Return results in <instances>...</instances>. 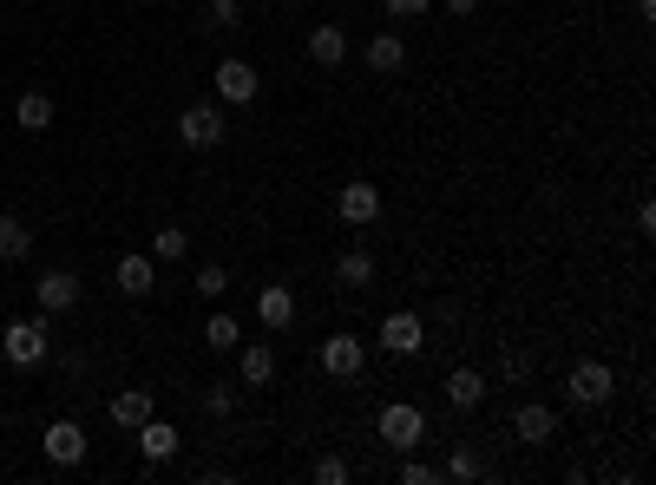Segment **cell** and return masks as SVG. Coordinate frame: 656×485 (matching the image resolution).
Instances as JSON below:
<instances>
[{"instance_id":"obj_12","label":"cell","mask_w":656,"mask_h":485,"mask_svg":"<svg viewBox=\"0 0 656 485\" xmlns=\"http://www.w3.org/2000/svg\"><path fill=\"white\" fill-rule=\"evenodd\" d=\"M440 394H446L453 414H473V407L486 401V374H480V367H453V374L440 381Z\"/></svg>"},{"instance_id":"obj_33","label":"cell","mask_w":656,"mask_h":485,"mask_svg":"<svg viewBox=\"0 0 656 485\" xmlns=\"http://www.w3.org/2000/svg\"><path fill=\"white\" fill-rule=\"evenodd\" d=\"M440 7H446V13H453V20H466V13H473V7H480V0H440Z\"/></svg>"},{"instance_id":"obj_5","label":"cell","mask_w":656,"mask_h":485,"mask_svg":"<svg viewBox=\"0 0 656 485\" xmlns=\"http://www.w3.org/2000/svg\"><path fill=\"white\" fill-rule=\"evenodd\" d=\"M315 361H322V374H329V381H362V367H367V342H362V335H329Z\"/></svg>"},{"instance_id":"obj_3","label":"cell","mask_w":656,"mask_h":485,"mask_svg":"<svg viewBox=\"0 0 656 485\" xmlns=\"http://www.w3.org/2000/svg\"><path fill=\"white\" fill-rule=\"evenodd\" d=\"M0 354H7L13 367H40V361H47V315L7 322V329H0Z\"/></svg>"},{"instance_id":"obj_31","label":"cell","mask_w":656,"mask_h":485,"mask_svg":"<svg viewBox=\"0 0 656 485\" xmlns=\"http://www.w3.org/2000/svg\"><path fill=\"white\" fill-rule=\"evenodd\" d=\"M211 20H218V27H236V20H243V7H236V0H211Z\"/></svg>"},{"instance_id":"obj_10","label":"cell","mask_w":656,"mask_h":485,"mask_svg":"<svg viewBox=\"0 0 656 485\" xmlns=\"http://www.w3.org/2000/svg\"><path fill=\"white\" fill-rule=\"evenodd\" d=\"M552 433H558V414H552L545 401H518V407H512V439H518V446H545Z\"/></svg>"},{"instance_id":"obj_16","label":"cell","mask_w":656,"mask_h":485,"mask_svg":"<svg viewBox=\"0 0 656 485\" xmlns=\"http://www.w3.org/2000/svg\"><path fill=\"white\" fill-rule=\"evenodd\" d=\"M151 414H158V394H151V387H119V394H112V420H119L125 433H139Z\"/></svg>"},{"instance_id":"obj_11","label":"cell","mask_w":656,"mask_h":485,"mask_svg":"<svg viewBox=\"0 0 656 485\" xmlns=\"http://www.w3.org/2000/svg\"><path fill=\"white\" fill-rule=\"evenodd\" d=\"M335 210H342V223H349V230H367V223L381 216V191H374L367 178H355V184H342Z\"/></svg>"},{"instance_id":"obj_21","label":"cell","mask_w":656,"mask_h":485,"mask_svg":"<svg viewBox=\"0 0 656 485\" xmlns=\"http://www.w3.org/2000/svg\"><path fill=\"white\" fill-rule=\"evenodd\" d=\"M236 342H243V322H236L230 309H218V315L204 322V347H211V354H236Z\"/></svg>"},{"instance_id":"obj_17","label":"cell","mask_w":656,"mask_h":485,"mask_svg":"<svg viewBox=\"0 0 656 485\" xmlns=\"http://www.w3.org/2000/svg\"><path fill=\"white\" fill-rule=\"evenodd\" d=\"M256 322H263L270 335H283V329H290V322H295V295H290V289H283V282H270V289L256 295Z\"/></svg>"},{"instance_id":"obj_7","label":"cell","mask_w":656,"mask_h":485,"mask_svg":"<svg viewBox=\"0 0 656 485\" xmlns=\"http://www.w3.org/2000/svg\"><path fill=\"white\" fill-rule=\"evenodd\" d=\"M211 79H218V99H223V105H250V99L263 92V72L250 67V60H236V53H230V60H218V72H211Z\"/></svg>"},{"instance_id":"obj_20","label":"cell","mask_w":656,"mask_h":485,"mask_svg":"<svg viewBox=\"0 0 656 485\" xmlns=\"http://www.w3.org/2000/svg\"><path fill=\"white\" fill-rule=\"evenodd\" d=\"M362 60H367V72H401L407 67V40H401V33H374Z\"/></svg>"},{"instance_id":"obj_25","label":"cell","mask_w":656,"mask_h":485,"mask_svg":"<svg viewBox=\"0 0 656 485\" xmlns=\"http://www.w3.org/2000/svg\"><path fill=\"white\" fill-rule=\"evenodd\" d=\"M480 473H486V459L473 446H453V459L440 466V479H480Z\"/></svg>"},{"instance_id":"obj_14","label":"cell","mask_w":656,"mask_h":485,"mask_svg":"<svg viewBox=\"0 0 656 485\" xmlns=\"http://www.w3.org/2000/svg\"><path fill=\"white\" fill-rule=\"evenodd\" d=\"M236 374H243V387H270V381H276V347L236 342Z\"/></svg>"},{"instance_id":"obj_26","label":"cell","mask_w":656,"mask_h":485,"mask_svg":"<svg viewBox=\"0 0 656 485\" xmlns=\"http://www.w3.org/2000/svg\"><path fill=\"white\" fill-rule=\"evenodd\" d=\"M349 479H355V466H349L342 453H322V459H315V485H349Z\"/></svg>"},{"instance_id":"obj_32","label":"cell","mask_w":656,"mask_h":485,"mask_svg":"<svg viewBox=\"0 0 656 485\" xmlns=\"http://www.w3.org/2000/svg\"><path fill=\"white\" fill-rule=\"evenodd\" d=\"M525 374H532V361H525V354H512V347H506V381H525Z\"/></svg>"},{"instance_id":"obj_22","label":"cell","mask_w":656,"mask_h":485,"mask_svg":"<svg viewBox=\"0 0 656 485\" xmlns=\"http://www.w3.org/2000/svg\"><path fill=\"white\" fill-rule=\"evenodd\" d=\"M33 256V230L20 216H0V263H27Z\"/></svg>"},{"instance_id":"obj_29","label":"cell","mask_w":656,"mask_h":485,"mask_svg":"<svg viewBox=\"0 0 656 485\" xmlns=\"http://www.w3.org/2000/svg\"><path fill=\"white\" fill-rule=\"evenodd\" d=\"M440 466H427V459H414V453H401V485H434Z\"/></svg>"},{"instance_id":"obj_30","label":"cell","mask_w":656,"mask_h":485,"mask_svg":"<svg viewBox=\"0 0 656 485\" xmlns=\"http://www.w3.org/2000/svg\"><path fill=\"white\" fill-rule=\"evenodd\" d=\"M381 7H387V20H421L434 0H381Z\"/></svg>"},{"instance_id":"obj_4","label":"cell","mask_w":656,"mask_h":485,"mask_svg":"<svg viewBox=\"0 0 656 485\" xmlns=\"http://www.w3.org/2000/svg\"><path fill=\"white\" fill-rule=\"evenodd\" d=\"M223 132H230L223 105H184V112H178V139L191 144V151H218Z\"/></svg>"},{"instance_id":"obj_8","label":"cell","mask_w":656,"mask_h":485,"mask_svg":"<svg viewBox=\"0 0 656 485\" xmlns=\"http://www.w3.org/2000/svg\"><path fill=\"white\" fill-rule=\"evenodd\" d=\"M85 446H92V439H85V426H79V420H47V433H40V453H47L53 466H79V459H85Z\"/></svg>"},{"instance_id":"obj_9","label":"cell","mask_w":656,"mask_h":485,"mask_svg":"<svg viewBox=\"0 0 656 485\" xmlns=\"http://www.w3.org/2000/svg\"><path fill=\"white\" fill-rule=\"evenodd\" d=\"M33 295H40V315H73L85 289H79V276H73V270H40Z\"/></svg>"},{"instance_id":"obj_27","label":"cell","mask_w":656,"mask_h":485,"mask_svg":"<svg viewBox=\"0 0 656 485\" xmlns=\"http://www.w3.org/2000/svg\"><path fill=\"white\" fill-rule=\"evenodd\" d=\"M204 407H211L218 420H230L236 414V387H230V381H211V387H204Z\"/></svg>"},{"instance_id":"obj_18","label":"cell","mask_w":656,"mask_h":485,"mask_svg":"<svg viewBox=\"0 0 656 485\" xmlns=\"http://www.w3.org/2000/svg\"><path fill=\"white\" fill-rule=\"evenodd\" d=\"M309 60L322 72L349 67V33H342V27H315V33H309Z\"/></svg>"},{"instance_id":"obj_15","label":"cell","mask_w":656,"mask_h":485,"mask_svg":"<svg viewBox=\"0 0 656 485\" xmlns=\"http://www.w3.org/2000/svg\"><path fill=\"white\" fill-rule=\"evenodd\" d=\"M178 446H184V433H178L171 420H158V414H151L145 426H139V453H145L151 466H164V459H178Z\"/></svg>"},{"instance_id":"obj_23","label":"cell","mask_w":656,"mask_h":485,"mask_svg":"<svg viewBox=\"0 0 656 485\" xmlns=\"http://www.w3.org/2000/svg\"><path fill=\"white\" fill-rule=\"evenodd\" d=\"M191 250V236L178 230V223H164V230H151V263H178Z\"/></svg>"},{"instance_id":"obj_28","label":"cell","mask_w":656,"mask_h":485,"mask_svg":"<svg viewBox=\"0 0 656 485\" xmlns=\"http://www.w3.org/2000/svg\"><path fill=\"white\" fill-rule=\"evenodd\" d=\"M223 289H230V270H223V263H204V270H198V295H204V302H218Z\"/></svg>"},{"instance_id":"obj_19","label":"cell","mask_w":656,"mask_h":485,"mask_svg":"<svg viewBox=\"0 0 656 485\" xmlns=\"http://www.w3.org/2000/svg\"><path fill=\"white\" fill-rule=\"evenodd\" d=\"M13 125H20V132H33V139H40V132H53V99H47V92H20Z\"/></svg>"},{"instance_id":"obj_2","label":"cell","mask_w":656,"mask_h":485,"mask_svg":"<svg viewBox=\"0 0 656 485\" xmlns=\"http://www.w3.org/2000/svg\"><path fill=\"white\" fill-rule=\"evenodd\" d=\"M374 433H381V446H394V453H414V446L427 439V414H421L414 401H387V407L374 414Z\"/></svg>"},{"instance_id":"obj_1","label":"cell","mask_w":656,"mask_h":485,"mask_svg":"<svg viewBox=\"0 0 656 485\" xmlns=\"http://www.w3.org/2000/svg\"><path fill=\"white\" fill-rule=\"evenodd\" d=\"M565 401H572V407H610V401H617V367H610V361H578V367L565 374Z\"/></svg>"},{"instance_id":"obj_13","label":"cell","mask_w":656,"mask_h":485,"mask_svg":"<svg viewBox=\"0 0 656 485\" xmlns=\"http://www.w3.org/2000/svg\"><path fill=\"white\" fill-rule=\"evenodd\" d=\"M112 282H119V295H132V302H139V295L158 289V263H151L145 250H125V256H119V270H112Z\"/></svg>"},{"instance_id":"obj_24","label":"cell","mask_w":656,"mask_h":485,"mask_svg":"<svg viewBox=\"0 0 656 485\" xmlns=\"http://www.w3.org/2000/svg\"><path fill=\"white\" fill-rule=\"evenodd\" d=\"M335 282H349V289H367V282H374V256H367V250H349V256L335 263Z\"/></svg>"},{"instance_id":"obj_6","label":"cell","mask_w":656,"mask_h":485,"mask_svg":"<svg viewBox=\"0 0 656 485\" xmlns=\"http://www.w3.org/2000/svg\"><path fill=\"white\" fill-rule=\"evenodd\" d=\"M381 354H421L427 347V322L414 315V309H394V315H381Z\"/></svg>"}]
</instances>
